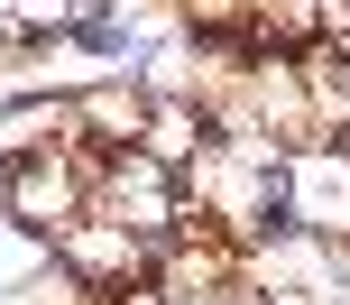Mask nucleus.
<instances>
[{
    "mask_svg": "<svg viewBox=\"0 0 350 305\" xmlns=\"http://www.w3.org/2000/svg\"><path fill=\"white\" fill-rule=\"evenodd\" d=\"M0 269H10V232H0Z\"/></svg>",
    "mask_w": 350,
    "mask_h": 305,
    "instance_id": "1",
    "label": "nucleus"
}]
</instances>
